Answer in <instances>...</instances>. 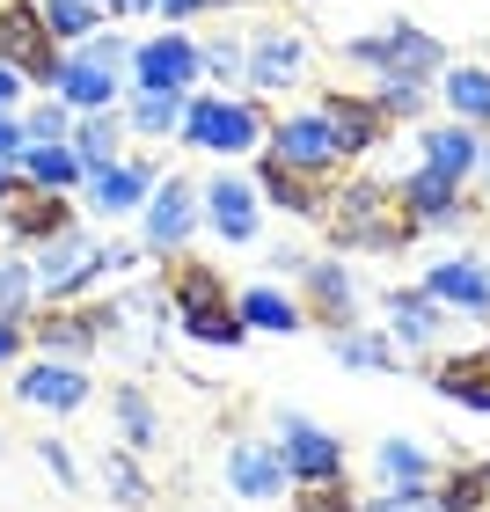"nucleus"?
Instances as JSON below:
<instances>
[{"instance_id": "45", "label": "nucleus", "mask_w": 490, "mask_h": 512, "mask_svg": "<svg viewBox=\"0 0 490 512\" xmlns=\"http://www.w3.org/2000/svg\"><path fill=\"white\" fill-rule=\"evenodd\" d=\"M37 461H44V469H52V476L66 483V491H81V461H74V454H66V447H59V439H37Z\"/></svg>"}, {"instance_id": "34", "label": "nucleus", "mask_w": 490, "mask_h": 512, "mask_svg": "<svg viewBox=\"0 0 490 512\" xmlns=\"http://www.w3.org/2000/svg\"><path fill=\"white\" fill-rule=\"evenodd\" d=\"M439 88H447V110H454L461 125L490 118V66H454V74L439 81Z\"/></svg>"}, {"instance_id": "30", "label": "nucleus", "mask_w": 490, "mask_h": 512, "mask_svg": "<svg viewBox=\"0 0 490 512\" xmlns=\"http://www.w3.org/2000/svg\"><path fill=\"white\" fill-rule=\"evenodd\" d=\"M66 147H74V161H81L88 176L110 169V161H118V110H88V118L74 125V139H66Z\"/></svg>"}, {"instance_id": "4", "label": "nucleus", "mask_w": 490, "mask_h": 512, "mask_svg": "<svg viewBox=\"0 0 490 512\" xmlns=\"http://www.w3.org/2000/svg\"><path fill=\"white\" fill-rule=\"evenodd\" d=\"M30 278H37V300H66V293H81V286H103V242H88L81 227H66V235L52 242H37L30 256Z\"/></svg>"}, {"instance_id": "53", "label": "nucleus", "mask_w": 490, "mask_h": 512, "mask_svg": "<svg viewBox=\"0 0 490 512\" xmlns=\"http://www.w3.org/2000/svg\"><path fill=\"white\" fill-rule=\"evenodd\" d=\"M476 169H490V139H483V161H476Z\"/></svg>"}, {"instance_id": "11", "label": "nucleus", "mask_w": 490, "mask_h": 512, "mask_svg": "<svg viewBox=\"0 0 490 512\" xmlns=\"http://www.w3.org/2000/svg\"><path fill=\"white\" fill-rule=\"evenodd\" d=\"M256 191H264L278 213H293V220H322L330 213V176H308V169H286L278 154H264V169H256Z\"/></svg>"}, {"instance_id": "10", "label": "nucleus", "mask_w": 490, "mask_h": 512, "mask_svg": "<svg viewBox=\"0 0 490 512\" xmlns=\"http://www.w3.org/2000/svg\"><path fill=\"white\" fill-rule=\"evenodd\" d=\"M271 154L286 161V169H308V176H330L337 169V132H330V118L322 110H300V118H286V125H271Z\"/></svg>"}, {"instance_id": "46", "label": "nucleus", "mask_w": 490, "mask_h": 512, "mask_svg": "<svg viewBox=\"0 0 490 512\" xmlns=\"http://www.w3.org/2000/svg\"><path fill=\"white\" fill-rule=\"evenodd\" d=\"M205 8H242V0H154V15H169V22H191Z\"/></svg>"}, {"instance_id": "35", "label": "nucleus", "mask_w": 490, "mask_h": 512, "mask_svg": "<svg viewBox=\"0 0 490 512\" xmlns=\"http://www.w3.org/2000/svg\"><path fill=\"white\" fill-rule=\"evenodd\" d=\"M330 352L359 374H395V344L388 337H366V330H330Z\"/></svg>"}, {"instance_id": "51", "label": "nucleus", "mask_w": 490, "mask_h": 512, "mask_svg": "<svg viewBox=\"0 0 490 512\" xmlns=\"http://www.w3.org/2000/svg\"><path fill=\"white\" fill-rule=\"evenodd\" d=\"M96 8H110V15H139V8H154V0H96Z\"/></svg>"}, {"instance_id": "2", "label": "nucleus", "mask_w": 490, "mask_h": 512, "mask_svg": "<svg viewBox=\"0 0 490 512\" xmlns=\"http://www.w3.org/2000/svg\"><path fill=\"white\" fill-rule=\"evenodd\" d=\"M183 147H205V154H249L256 139H271L264 110L249 96H183Z\"/></svg>"}, {"instance_id": "40", "label": "nucleus", "mask_w": 490, "mask_h": 512, "mask_svg": "<svg viewBox=\"0 0 490 512\" xmlns=\"http://www.w3.org/2000/svg\"><path fill=\"white\" fill-rule=\"evenodd\" d=\"M373 103L388 110V118H417L425 110V81H403V74H381V88H373Z\"/></svg>"}, {"instance_id": "27", "label": "nucleus", "mask_w": 490, "mask_h": 512, "mask_svg": "<svg viewBox=\"0 0 490 512\" xmlns=\"http://www.w3.org/2000/svg\"><path fill=\"white\" fill-rule=\"evenodd\" d=\"M476 161H483V139L461 125V118L425 132V169H439V176H454V183H461V176H476Z\"/></svg>"}, {"instance_id": "42", "label": "nucleus", "mask_w": 490, "mask_h": 512, "mask_svg": "<svg viewBox=\"0 0 490 512\" xmlns=\"http://www.w3.org/2000/svg\"><path fill=\"white\" fill-rule=\"evenodd\" d=\"M293 512H359V505H352V491H344V476H330V483H300Z\"/></svg>"}, {"instance_id": "13", "label": "nucleus", "mask_w": 490, "mask_h": 512, "mask_svg": "<svg viewBox=\"0 0 490 512\" xmlns=\"http://www.w3.org/2000/svg\"><path fill=\"white\" fill-rule=\"evenodd\" d=\"M191 235H198V191L183 176L154 183L147 191V249H183Z\"/></svg>"}, {"instance_id": "37", "label": "nucleus", "mask_w": 490, "mask_h": 512, "mask_svg": "<svg viewBox=\"0 0 490 512\" xmlns=\"http://www.w3.org/2000/svg\"><path fill=\"white\" fill-rule=\"evenodd\" d=\"M176 125H183V96H147V88L132 96V132L139 139H169Z\"/></svg>"}, {"instance_id": "3", "label": "nucleus", "mask_w": 490, "mask_h": 512, "mask_svg": "<svg viewBox=\"0 0 490 512\" xmlns=\"http://www.w3.org/2000/svg\"><path fill=\"white\" fill-rule=\"evenodd\" d=\"M308 81V37L286 30V22H264V30H249L242 44V88L256 96H286V88Z\"/></svg>"}, {"instance_id": "23", "label": "nucleus", "mask_w": 490, "mask_h": 512, "mask_svg": "<svg viewBox=\"0 0 490 512\" xmlns=\"http://www.w3.org/2000/svg\"><path fill=\"white\" fill-rule=\"evenodd\" d=\"M439 322H447V308L417 286V293H388V337L403 344V352H425V344H439Z\"/></svg>"}, {"instance_id": "18", "label": "nucleus", "mask_w": 490, "mask_h": 512, "mask_svg": "<svg viewBox=\"0 0 490 512\" xmlns=\"http://www.w3.org/2000/svg\"><path fill=\"white\" fill-rule=\"evenodd\" d=\"M300 278H308V300H300V315H308V322H330V330H359V315H352V308H359L352 271H344V264H322V256H315Z\"/></svg>"}, {"instance_id": "19", "label": "nucleus", "mask_w": 490, "mask_h": 512, "mask_svg": "<svg viewBox=\"0 0 490 512\" xmlns=\"http://www.w3.org/2000/svg\"><path fill=\"white\" fill-rule=\"evenodd\" d=\"M227 491L249 498V505H264L286 491V461H278V447H264V439H235L227 447Z\"/></svg>"}, {"instance_id": "29", "label": "nucleus", "mask_w": 490, "mask_h": 512, "mask_svg": "<svg viewBox=\"0 0 490 512\" xmlns=\"http://www.w3.org/2000/svg\"><path fill=\"white\" fill-rule=\"evenodd\" d=\"M432 388L461 410H490V352L483 359H439L432 366Z\"/></svg>"}, {"instance_id": "28", "label": "nucleus", "mask_w": 490, "mask_h": 512, "mask_svg": "<svg viewBox=\"0 0 490 512\" xmlns=\"http://www.w3.org/2000/svg\"><path fill=\"white\" fill-rule=\"evenodd\" d=\"M235 315L249 322V330H271V337H293V330H308L300 300H293V293H278V286H249V293L235 300Z\"/></svg>"}, {"instance_id": "20", "label": "nucleus", "mask_w": 490, "mask_h": 512, "mask_svg": "<svg viewBox=\"0 0 490 512\" xmlns=\"http://www.w3.org/2000/svg\"><path fill=\"white\" fill-rule=\"evenodd\" d=\"M30 337L44 344V359H88L103 344V322H96V308H52V315H37L30 322Z\"/></svg>"}, {"instance_id": "5", "label": "nucleus", "mask_w": 490, "mask_h": 512, "mask_svg": "<svg viewBox=\"0 0 490 512\" xmlns=\"http://www.w3.org/2000/svg\"><path fill=\"white\" fill-rule=\"evenodd\" d=\"M344 59L352 66H373V74H403V81H425L447 66V44L425 37V30H410V22H388L381 37H352L344 44Z\"/></svg>"}, {"instance_id": "17", "label": "nucleus", "mask_w": 490, "mask_h": 512, "mask_svg": "<svg viewBox=\"0 0 490 512\" xmlns=\"http://www.w3.org/2000/svg\"><path fill=\"white\" fill-rule=\"evenodd\" d=\"M425 293L447 315H490V271H483V256H447V264H432L425 271Z\"/></svg>"}, {"instance_id": "41", "label": "nucleus", "mask_w": 490, "mask_h": 512, "mask_svg": "<svg viewBox=\"0 0 490 512\" xmlns=\"http://www.w3.org/2000/svg\"><path fill=\"white\" fill-rule=\"evenodd\" d=\"M22 132H30V139H74V110H66L59 96H44L30 118H22Z\"/></svg>"}, {"instance_id": "14", "label": "nucleus", "mask_w": 490, "mask_h": 512, "mask_svg": "<svg viewBox=\"0 0 490 512\" xmlns=\"http://www.w3.org/2000/svg\"><path fill=\"white\" fill-rule=\"evenodd\" d=\"M322 118H330V132H337V154H344V161L388 139V110L373 103V96H344V88H330V96H322Z\"/></svg>"}, {"instance_id": "44", "label": "nucleus", "mask_w": 490, "mask_h": 512, "mask_svg": "<svg viewBox=\"0 0 490 512\" xmlns=\"http://www.w3.org/2000/svg\"><path fill=\"white\" fill-rule=\"evenodd\" d=\"M359 512H439V498L425 491V483H403V491H381V498L359 505Z\"/></svg>"}, {"instance_id": "1", "label": "nucleus", "mask_w": 490, "mask_h": 512, "mask_svg": "<svg viewBox=\"0 0 490 512\" xmlns=\"http://www.w3.org/2000/svg\"><path fill=\"white\" fill-rule=\"evenodd\" d=\"M322 220H330V235H337L344 249H403V242L417 235L403 191H388V183H344L337 205H330Z\"/></svg>"}, {"instance_id": "12", "label": "nucleus", "mask_w": 490, "mask_h": 512, "mask_svg": "<svg viewBox=\"0 0 490 512\" xmlns=\"http://www.w3.org/2000/svg\"><path fill=\"white\" fill-rule=\"evenodd\" d=\"M395 191H403V205H410V220H417V227H469L461 183H454V176H439V169H425V161H417V169L395 183Z\"/></svg>"}, {"instance_id": "21", "label": "nucleus", "mask_w": 490, "mask_h": 512, "mask_svg": "<svg viewBox=\"0 0 490 512\" xmlns=\"http://www.w3.org/2000/svg\"><path fill=\"white\" fill-rule=\"evenodd\" d=\"M52 96H59L66 110H81V118H88V110H110V103H118V74H110V66H96L88 52H66Z\"/></svg>"}, {"instance_id": "24", "label": "nucleus", "mask_w": 490, "mask_h": 512, "mask_svg": "<svg viewBox=\"0 0 490 512\" xmlns=\"http://www.w3.org/2000/svg\"><path fill=\"white\" fill-rule=\"evenodd\" d=\"M169 308H176L183 322H198V315H235L213 264H176V278H169Z\"/></svg>"}, {"instance_id": "43", "label": "nucleus", "mask_w": 490, "mask_h": 512, "mask_svg": "<svg viewBox=\"0 0 490 512\" xmlns=\"http://www.w3.org/2000/svg\"><path fill=\"white\" fill-rule=\"evenodd\" d=\"M183 330H191L198 344H227V352H235V344L249 337V322L242 315H198V322H183Z\"/></svg>"}, {"instance_id": "33", "label": "nucleus", "mask_w": 490, "mask_h": 512, "mask_svg": "<svg viewBox=\"0 0 490 512\" xmlns=\"http://www.w3.org/2000/svg\"><path fill=\"white\" fill-rule=\"evenodd\" d=\"M103 491L118 498L125 512H147V505H154V483L139 476V461H132V447H103Z\"/></svg>"}, {"instance_id": "36", "label": "nucleus", "mask_w": 490, "mask_h": 512, "mask_svg": "<svg viewBox=\"0 0 490 512\" xmlns=\"http://www.w3.org/2000/svg\"><path fill=\"white\" fill-rule=\"evenodd\" d=\"M37 308V278H30V256H0V322H22Z\"/></svg>"}, {"instance_id": "48", "label": "nucleus", "mask_w": 490, "mask_h": 512, "mask_svg": "<svg viewBox=\"0 0 490 512\" xmlns=\"http://www.w3.org/2000/svg\"><path fill=\"white\" fill-rule=\"evenodd\" d=\"M308 264H315V256H308V249H293V242H278V249H271V271H286V278H300Z\"/></svg>"}, {"instance_id": "49", "label": "nucleus", "mask_w": 490, "mask_h": 512, "mask_svg": "<svg viewBox=\"0 0 490 512\" xmlns=\"http://www.w3.org/2000/svg\"><path fill=\"white\" fill-rule=\"evenodd\" d=\"M22 337H30V330H22V322H0V366H8V359L22 352Z\"/></svg>"}, {"instance_id": "32", "label": "nucleus", "mask_w": 490, "mask_h": 512, "mask_svg": "<svg viewBox=\"0 0 490 512\" xmlns=\"http://www.w3.org/2000/svg\"><path fill=\"white\" fill-rule=\"evenodd\" d=\"M373 469H381V491H403V483L432 476V454L417 447V439H381V447H373Z\"/></svg>"}, {"instance_id": "6", "label": "nucleus", "mask_w": 490, "mask_h": 512, "mask_svg": "<svg viewBox=\"0 0 490 512\" xmlns=\"http://www.w3.org/2000/svg\"><path fill=\"white\" fill-rule=\"evenodd\" d=\"M0 59H8L22 81H44V88L59 81V59L66 52L52 44V30H44L37 0H0Z\"/></svg>"}, {"instance_id": "47", "label": "nucleus", "mask_w": 490, "mask_h": 512, "mask_svg": "<svg viewBox=\"0 0 490 512\" xmlns=\"http://www.w3.org/2000/svg\"><path fill=\"white\" fill-rule=\"evenodd\" d=\"M22 147H30L22 118H15V110H0V161H22Z\"/></svg>"}, {"instance_id": "52", "label": "nucleus", "mask_w": 490, "mask_h": 512, "mask_svg": "<svg viewBox=\"0 0 490 512\" xmlns=\"http://www.w3.org/2000/svg\"><path fill=\"white\" fill-rule=\"evenodd\" d=\"M8 183H15V161H0V198H8Z\"/></svg>"}, {"instance_id": "54", "label": "nucleus", "mask_w": 490, "mask_h": 512, "mask_svg": "<svg viewBox=\"0 0 490 512\" xmlns=\"http://www.w3.org/2000/svg\"><path fill=\"white\" fill-rule=\"evenodd\" d=\"M483 483H490V461H483Z\"/></svg>"}, {"instance_id": "22", "label": "nucleus", "mask_w": 490, "mask_h": 512, "mask_svg": "<svg viewBox=\"0 0 490 512\" xmlns=\"http://www.w3.org/2000/svg\"><path fill=\"white\" fill-rule=\"evenodd\" d=\"M88 205H96L103 220H118V213H139L147 205V191H154V161H110V169H96L88 176Z\"/></svg>"}, {"instance_id": "9", "label": "nucleus", "mask_w": 490, "mask_h": 512, "mask_svg": "<svg viewBox=\"0 0 490 512\" xmlns=\"http://www.w3.org/2000/svg\"><path fill=\"white\" fill-rule=\"evenodd\" d=\"M278 461H286V483H330L344 476V439L322 432L315 417H286L278 425Z\"/></svg>"}, {"instance_id": "38", "label": "nucleus", "mask_w": 490, "mask_h": 512, "mask_svg": "<svg viewBox=\"0 0 490 512\" xmlns=\"http://www.w3.org/2000/svg\"><path fill=\"white\" fill-rule=\"evenodd\" d=\"M432 498H439V512H483L490 505V483H483V469H454Z\"/></svg>"}, {"instance_id": "26", "label": "nucleus", "mask_w": 490, "mask_h": 512, "mask_svg": "<svg viewBox=\"0 0 490 512\" xmlns=\"http://www.w3.org/2000/svg\"><path fill=\"white\" fill-rule=\"evenodd\" d=\"M110 417H118V432H125L132 454L161 447V410H154V395L139 388V381H118V388H110Z\"/></svg>"}, {"instance_id": "8", "label": "nucleus", "mask_w": 490, "mask_h": 512, "mask_svg": "<svg viewBox=\"0 0 490 512\" xmlns=\"http://www.w3.org/2000/svg\"><path fill=\"white\" fill-rule=\"evenodd\" d=\"M191 81H198V44L183 30H161L147 44H132V88H147V96H183Z\"/></svg>"}, {"instance_id": "7", "label": "nucleus", "mask_w": 490, "mask_h": 512, "mask_svg": "<svg viewBox=\"0 0 490 512\" xmlns=\"http://www.w3.org/2000/svg\"><path fill=\"white\" fill-rule=\"evenodd\" d=\"M74 227V213H66V198L59 191H37V183H8V198H0V242H22V249H37V242H52Z\"/></svg>"}, {"instance_id": "31", "label": "nucleus", "mask_w": 490, "mask_h": 512, "mask_svg": "<svg viewBox=\"0 0 490 512\" xmlns=\"http://www.w3.org/2000/svg\"><path fill=\"white\" fill-rule=\"evenodd\" d=\"M37 15H44V30H52V44H88L110 22L96 0H37Z\"/></svg>"}, {"instance_id": "39", "label": "nucleus", "mask_w": 490, "mask_h": 512, "mask_svg": "<svg viewBox=\"0 0 490 512\" xmlns=\"http://www.w3.org/2000/svg\"><path fill=\"white\" fill-rule=\"evenodd\" d=\"M198 74L242 88V44H235V37H205V44H198Z\"/></svg>"}, {"instance_id": "16", "label": "nucleus", "mask_w": 490, "mask_h": 512, "mask_svg": "<svg viewBox=\"0 0 490 512\" xmlns=\"http://www.w3.org/2000/svg\"><path fill=\"white\" fill-rule=\"evenodd\" d=\"M15 395H22L30 410H59V417H66V410H81L96 388H88V374H81L74 359H37L30 374H15Z\"/></svg>"}, {"instance_id": "15", "label": "nucleus", "mask_w": 490, "mask_h": 512, "mask_svg": "<svg viewBox=\"0 0 490 512\" xmlns=\"http://www.w3.org/2000/svg\"><path fill=\"white\" fill-rule=\"evenodd\" d=\"M198 220H213L220 242H256V183L213 176V183L198 191Z\"/></svg>"}, {"instance_id": "50", "label": "nucleus", "mask_w": 490, "mask_h": 512, "mask_svg": "<svg viewBox=\"0 0 490 512\" xmlns=\"http://www.w3.org/2000/svg\"><path fill=\"white\" fill-rule=\"evenodd\" d=\"M15 96H22V74H15L8 59H0V110H15Z\"/></svg>"}, {"instance_id": "25", "label": "nucleus", "mask_w": 490, "mask_h": 512, "mask_svg": "<svg viewBox=\"0 0 490 512\" xmlns=\"http://www.w3.org/2000/svg\"><path fill=\"white\" fill-rule=\"evenodd\" d=\"M15 176L37 183V191H74L88 169L74 161V147H66V139H30V147H22V161H15Z\"/></svg>"}]
</instances>
